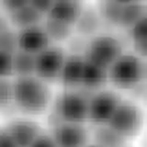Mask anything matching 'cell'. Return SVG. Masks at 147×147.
Returning a JSON list of instances; mask_svg holds the SVG:
<instances>
[{"mask_svg":"<svg viewBox=\"0 0 147 147\" xmlns=\"http://www.w3.org/2000/svg\"><path fill=\"white\" fill-rule=\"evenodd\" d=\"M17 50V30L12 27H9L0 33V51L13 54Z\"/></svg>","mask_w":147,"mask_h":147,"instance_id":"obj_22","label":"cell"},{"mask_svg":"<svg viewBox=\"0 0 147 147\" xmlns=\"http://www.w3.org/2000/svg\"><path fill=\"white\" fill-rule=\"evenodd\" d=\"M5 128L18 147H29L41 132V129L36 121L23 118L8 121Z\"/></svg>","mask_w":147,"mask_h":147,"instance_id":"obj_10","label":"cell"},{"mask_svg":"<svg viewBox=\"0 0 147 147\" xmlns=\"http://www.w3.org/2000/svg\"><path fill=\"white\" fill-rule=\"evenodd\" d=\"M102 20L96 7L93 6H84L74 25V32L86 39L95 37L102 25Z\"/></svg>","mask_w":147,"mask_h":147,"instance_id":"obj_12","label":"cell"},{"mask_svg":"<svg viewBox=\"0 0 147 147\" xmlns=\"http://www.w3.org/2000/svg\"><path fill=\"white\" fill-rule=\"evenodd\" d=\"M41 25L52 43L67 41L74 34V28L72 26L48 18H44Z\"/></svg>","mask_w":147,"mask_h":147,"instance_id":"obj_19","label":"cell"},{"mask_svg":"<svg viewBox=\"0 0 147 147\" xmlns=\"http://www.w3.org/2000/svg\"><path fill=\"white\" fill-rule=\"evenodd\" d=\"M26 1H15V0H3L0 1V11H2L7 16L20 8L21 6L25 4Z\"/></svg>","mask_w":147,"mask_h":147,"instance_id":"obj_27","label":"cell"},{"mask_svg":"<svg viewBox=\"0 0 147 147\" xmlns=\"http://www.w3.org/2000/svg\"><path fill=\"white\" fill-rule=\"evenodd\" d=\"M146 14L147 8L144 2H123L119 27L129 30L138 20L146 16Z\"/></svg>","mask_w":147,"mask_h":147,"instance_id":"obj_17","label":"cell"},{"mask_svg":"<svg viewBox=\"0 0 147 147\" xmlns=\"http://www.w3.org/2000/svg\"><path fill=\"white\" fill-rule=\"evenodd\" d=\"M85 57L79 54H67L58 81L67 89L80 86Z\"/></svg>","mask_w":147,"mask_h":147,"instance_id":"obj_11","label":"cell"},{"mask_svg":"<svg viewBox=\"0 0 147 147\" xmlns=\"http://www.w3.org/2000/svg\"><path fill=\"white\" fill-rule=\"evenodd\" d=\"M13 107L27 116L45 112L52 102V91L48 83L35 76L13 77Z\"/></svg>","mask_w":147,"mask_h":147,"instance_id":"obj_1","label":"cell"},{"mask_svg":"<svg viewBox=\"0 0 147 147\" xmlns=\"http://www.w3.org/2000/svg\"><path fill=\"white\" fill-rule=\"evenodd\" d=\"M83 7L84 4L79 1H53L52 7L45 18L74 28Z\"/></svg>","mask_w":147,"mask_h":147,"instance_id":"obj_13","label":"cell"},{"mask_svg":"<svg viewBox=\"0 0 147 147\" xmlns=\"http://www.w3.org/2000/svg\"><path fill=\"white\" fill-rule=\"evenodd\" d=\"M0 147H18L5 126H0Z\"/></svg>","mask_w":147,"mask_h":147,"instance_id":"obj_28","label":"cell"},{"mask_svg":"<svg viewBox=\"0 0 147 147\" xmlns=\"http://www.w3.org/2000/svg\"><path fill=\"white\" fill-rule=\"evenodd\" d=\"M51 135L57 147H86L89 133L83 124L56 121Z\"/></svg>","mask_w":147,"mask_h":147,"instance_id":"obj_8","label":"cell"},{"mask_svg":"<svg viewBox=\"0 0 147 147\" xmlns=\"http://www.w3.org/2000/svg\"><path fill=\"white\" fill-rule=\"evenodd\" d=\"M66 55V52L62 47L50 45L35 55L34 76L46 83L58 80Z\"/></svg>","mask_w":147,"mask_h":147,"instance_id":"obj_6","label":"cell"},{"mask_svg":"<svg viewBox=\"0 0 147 147\" xmlns=\"http://www.w3.org/2000/svg\"><path fill=\"white\" fill-rule=\"evenodd\" d=\"M132 44L147 41V17L144 16L129 29Z\"/></svg>","mask_w":147,"mask_h":147,"instance_id":"obj_23","label":"cell"},{"mask_svg":"<svg viewBox=\"0 0 147 147\" xmlns=\"http://www.w3.org/2000/svg\"><path fill=\"white\" fill-rule=\"evenodd\" d=\"M89 98L81 92L67 89L54 102V116L57 121L84 124L88 118Z\"/></svg>","mask_w":147,"mask_h":147,"instance_id":"obj_4","label":"cell"},{"mask_svg":"<svg viewBox=\"0 0 147 147\" xmlns=\"http://www.w3.org/2000/svg\"><path fill=\"white\" fill-rule=\"evenodd\" d=\"M109 82L108 69L92 63L85 58L80 86L87 90H100Z\"/></svg>","mask_w":147,"mask_h":147,"instance_id":"obj_15","label":"cell"},{"mask_svg":"<svg viewBox=\"0 0 147 147\" xmlns=\"http://www.w3.org/2000/svg\"><path fill=\"white\" fill-rule=\"evenodd\" d=\"M86 147H99V146L96 145V144H90V145H86Z\"/></svg>","mask_w":147,"mask_h":147,"instance_id":"obj_31","label":"cell"},{"mask_svg":"<svg viewBox=\"0 0 147 147\" xmlns=\"http://www.w3.org/2000/svg\"><path fill=\"white\" fill-rule=\"evenodd\" d=\"M14 109L12 78H0V113Z\"/></svg>","mask_w":147,"mask_h":147,"instance_id":"obj_21","label":"cell"},{"mask_svg":"<svg viewBox=\"0 0 147 147\" xmlns=\"http://www.w3.org/2000/svg\"><path fill=\"white\" fill-rule=\"evenodd\" d=\"M17 41L18 50L33 55L52 45L41 24L17 30Z\"/></svg>","mask_w":147,"mask_h":147,"instance_id":"obj_9","label":"cell"},{"mask_svg":"<svg viewBox=\"0 0 147 147\" xmlns=\"http://www.w3.org/2000/svg\"><path fill=\"white\" fill-rule=\"evenodd\" d=\"M9 27H10V24H9L7 16L2 11H0V33L8 29Z\"/></svg>","mask_w":147,"mask_h":147,"instance_id":"obj_30","label":"cell"},{"mask_svg":"<svg viewBox=\"0 0 147 147\" xmlns=\"http://www.w3.org/2000/svg\"><path fill=\"white\" fill-rule=\"evenodd\" d=\"M122 100L117 92L103 89L96 91L88 99V118L93 125L107 124Z\"/></svg>","mask_w":147,"mask_h":147,"instance_id":"obj_7","label":"cell"},{"mask_svg":"<svg viewBox=\"0 0 147 147\" xmlns=\"http://www.w3.org/2000/svg\"><path fill=\"white\" fill-rule=\"evenodd\" d=\"M123 53V44L119 38L110 34H100L89 39L84 57L109 69Z\"/></svg>","mask_w":147,"mask_h":147,"instance_id":"obj_5","label":"cell"},{"mask_svg":"<svg viewBox=\"0 0 147 147\" xmlns=\"http://www.w3.org/2000/svg\"><path fill=\"white\" fill-rule=\"evenodd\" d=\"M88 40L89 39L84 38V37L79 36L77 34H73L71 38L66 42L68 43L69 51H70L72 54H79L84 56L87 44H88Z\"/></svg>","mask_w":147,"mask_h":147,"instance_id":"obj_24","label":"cell"},{"mask_svg":"<svg viewBox=\"0 0 147 147\" xmlns=\"http://www.w3.org/2000/svg\"><path fill=\"white\" fill-rule=\"evenodd\" d=\"M0 78H13L12 54L0 51Z\"/></svg>","mask_w":147,"mask_h":147,"instance_id":"obj_25","label":"cell"},{"mask_svg":"<svg viewBox=\"0 0 147 147\" xmlns=\"http://www.w3.org/2000/svg\"><path fill=\"white\" fill-rule=\"evenodd\" d=\"M92 135L96 145L99 147H125L127 140L113 131L107 124L94 125Z\"/></svg>","mask_w":147,"mask_h":147,"instance_id":"obj_16","label":"cell"},{"mask_svg":"<svg viewBox=\"0 0 147 147\" xmlns=\"http://www.w3.org/2000/svg\"><path fill=\"white\" fill-rule=\"evenodd\" d=\"M7 18L10 27L16 30H20L41 24L44 17L36 10L30 1H26L20 8L8 14Z\"/></svg>","mask_w":147,"mask_h":147,"instance_id":"obj_14","label":"cell"},{"mask_svg":"<svg viewBox=\"0 0 147 147\" xmlns=\"http://www.w3.org/2000/svg\"><path fill=\"white\" fill-rule=\"evenodd\" d=\"M29 147H57L53 139V137L49 133H44L41 131L39 136L31 142Z\"/></svg>","mask_w":147,"mask_h":147,"instance_id":"obj_26","label":"cell"},{"mask_svg":"<svg viewBox=\"0 0 147 147\" xmlns=\"http://www.w3.org/2000/svg\"><path fill=\"white\" fill-rule=\"evenodd\" d=\"M30 4L34 7L39 13H40L44 18L48 14L51 7H52L53 1H44V0H39V1H30Z\"/></svg>","mask_w":147,"mask_h":147,"instance_id":"obj_29","label":"cell"},{"mask_svg":"<svg viewBox=\"0 0 147 147\" xmlns=\"http://www.w3.org/2000/svg\"><path fill=\"white\" fill-rule=\"evenodd\" d=\"M13 77L34 76L35 55L17 50L12 54Z\"/></svg>","mask_w":147,"mask_h":147,"instance_id":"obj_18","label":"cell"},{"mask_svg":"<svg viewBox=\"0 0 147 147\" xmlns=\"http://www.w3.org/2000/svg\"><path fill=\"white\" fill-rule=\"evenodd\" d=\"M108 79L119 89H132L145 82V59L134 53H123L108 69Z\"/></svg>","mask_w":147,"mask_h":147,"instance_id":"obj_2","label":"cell"},{"mask_svg":"<svg viewBox=\"0 0 147 147\" xmlns=\"http://www.w3.org/2000/svg\"><path fill=\"white\" fill-rule=\"evenodd\" d=\"M144 122V113L139 104L122 99L107 125L126 140L139 134Z\"/></svg>","mask_w":147,"mask_h":147,"instance_id":"obj_3","label":"cell"},{"mask_svg":"<svg viewBox=\"0 0 147 147\" xmlns=\"http://www.w3.org/2000/svg\"><path fill=\"white\" fill-rule=\"evenodd\" d=\"M123 2L116 1H100L96 5L98 14L103 22L112 26L119 27V17Z\"/></svg>","mask_w":147,"mask_h":147,"instance_id":"obj_20","label":"cell"}]
</instances>
